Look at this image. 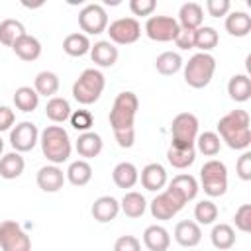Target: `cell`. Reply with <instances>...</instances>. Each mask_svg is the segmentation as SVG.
<instances>
[{
    "label": "cell",
    "mask_w": 251,
    "mask_h": 251,
    "mask_svg": "<svg viewBox=\"0 0 251 251\" xmlns=\"http://www.w3.org/2000/svg\"><path fill=\"white\" fill-rule=\"evenodd\" d=\"M143 245L149 249V251H167L169 245H171V235L169 231L159 226V224H153V226H147L145 231H143Z\"/></svg>",
    "instance_id": "44dd1931"
},
{
    "label": "cell",
    "mask_w": 251,
    "mask_h": 251,
    "mask_svg": "<svg viewBox=\"0 0 251 251\" xmlns=\"http://www.w3.org/2000/svg\"><path fill=\"white\" fill-rule=\"evenodd\" d=\"M178 25L180 29H190V31H196L202 22H204V10L198 2H186L180 6L178 10Z\"/></svg>",
    "instance_id": "d6986e66"
},
{
    "label": "cell",
    "mask_w": 251,
    "mask_h": 251,
    "mask_svg": "<svg viewBox=\"0 0 251 251\" xmlns=\"http://www.w3.org/2000/svg\"><path fill=\"white\" fill-rule=\"evenodd\" d=\"M226 31L233 37H245L251 31V16L247 12L235 10L226 16Z\"/></svg>",
    "instance_id": "d4e9b609"
},
{
    "label": "cell",
    "mask_w": 251,
    "mask_h": 251,
    "mask_svg": "<svg viewBox=\"0 0 251 251\" xmlns=\"http://www.w3.org/2000/svg\"><path fill=\"white\" fill-rule=\"evenodd\" d=\"M78 25L84 35H100L108 27V14L100 4H86L78 12Z\"/></svg>",
    "instance_id": "7c38bea8"
},
{
    "label": "cell",
    "mask_w": 251,
    "mask_h": 251,
    "mask_svg": "<svg viewBox=\"0 0 251 251\" xmlns=\"http://www.w3.org/2000/svg\"><path fill=\"white\" fill-rule=\"evenodd\" d=\"M210 239H212V245L220 251H227L235 245V231L229 224H216L212 227V233H210Z\"/></svg>",
    "instance_id": "d6a6232c"
},
{
    "label": "cell",
    "mask_w": 251,
    "mask_h": 251,
    "mask_svg": "<svg viewBox=\"0 0 251 251\" xmlns=\"http://www.w3.org/2000/svg\"><path fill=\"white\" fill-rule=\"evenodd\" d=\"M59 76L57 73L53 71H41L37 73L35 80H33V90L39 94V96H45V98H53L59 90Z\"/></svg>",
    "instance_id": "4dcf8cb0"
},
{
    "label": "cell",
    "mask_w": 251,
    "mask_h": 251,
    "mask_svg": "<svg viewBox=\"0 0 251 251\" xmlns=\"http://www.w3.org/2000/svg\"><path fill=\"white\" fill-rule=\"evenodd\" d=\"M112 43L116 45H131L141 37V24L135 18H118L106 27Z\"/></svg>",
    "instance_id": "30bf717a"
},
{
    "label": "cell",
    "mask_w": 251,
    "mask_h": 251,
    "mask_svg": "<svg viewBox=\"0 0 251 251\" xmlns=\"http://www.w3.org/2000/svg\"><path fill=\"white\" fill-rule=\"evenodd\" d=\"M139 110V100L137 94L131 90H124L114 98L112 110H110V127L114 131V137L120 147L129 149L135 143V114Z\"/></svg>",
    "instance_id": "6da1fadb"
},
{
    "label": "cell",
    "mask_w": 251,
    "mask_h": 251,
    "mask_svg": "<svg viewBox=\"0 0 251 251\" xmlns=\"http://www.w3.org/2000/svg\"><path fill=\"white\" fill-rule=\"evenodd\" d=\"M184 200L175 192V190H171V188H165L163 192H159L153 200H151V204H149V210H151V216L155 218V220H171V218H175L182 208H184Z\"/></svg>",
    "instance_id": "9c48e42d"
},
{
    "label": "cell",
    "mask_w": 251,
    "mask_h": 251,
    "mask_svg": "<svg viewBox=\"0 0 251 251\" xmlns=\"http://www.w3.org/2000/svg\"><path fill=\"white\" fill-rule=\"evenodd\" d=\"M175 43L178 49H192L194 47V31L190 29H178L176 37H175Z\"/></svg>",
    "instance_id": "7dc6e473"
},
{
    "label": "cell",
    "mask_w": 251,
    "mask_h": 251,
    "mask_svg": "<svg viewBox=\"0 0 251 251\" xmlns=\"http://www.w3.org/2000/svg\"><path fill=\"white\" fill-rule=\"evenodd\" d=\"M90 39L88 35L76 31V33H69L65 39H63V51L69 55V57H82L86 53H90Z\"/></svg>",
    "instance_id": "f546056e"
},
{
    "label": "cell",
    "mask_w": 251,
    "mask_h": 251,
    "mask_svg": "<svg viewBox=\"0 0 251 251\" xmlns=\"http://www.w3.org/2000/svg\"><path fill=\"white\" fill-rule=\"evenodd\" d=\"M0 249L2 251H31V239L16 220L0 222Z\"/></svg>",
    "instance_id": "ba28073f"
},
{
    "label": "cell",
    "mask_w": 251,
    "mask_h": 251,
    "mask_svg": "<svg viewBox=\"0 0 251 251\" xmlns=\"http://www.w3.org/2000/svg\"><path fill=\"white\" fill-rule=\"evenodd\" d=\"M120 53H118V47L112 43V41H96L92 47H90V59L94 65L102 67V69H108V67H114L116 61H118Z\"/></svg>",
    "instance_id": "ac0fdd59"
},
{
    "label": "cell",
    "mask_w": 251,
    "mask_h": 251,
    "mask_svg": "<svg viewBox=\"0 0 251 251\" xmlns=\"http://www.w3.org/2000/svg\"><path fill=\"white\" fill-rule=\"evenodd\" d=\"M35 180L43 192H59L67 178H65L63 169H59V165H45L37 171Z\"/></svg>",
    "instance_id": "9a60e30c"
},
{
    "label": "cell",
    "mask_w": 251,
    "mask_h": 251,
    "mask_svg": "<svg viewBox=\"0 0 251 251\" xmlns=\"http://www.w3.org/2000/svg\"><path fill=\"white\" fill-rule=\"evenodd\" d=\"M235 171H237V176L241 180H251V151H243L241 157L237 159L235 163Z\"/></svg>",
    "instance_id": "ee69618b"
},
{
    "label": "cell",
    "mask_w": 251,
    "mask_h": 251,
    "mask_svg": "<svg viewBox=\"0 0 251 251\" xmlns=\"http://www.w3.org/2000/svg\"><path fill=\"white\" fill-rule=\"evenodd\" d=\"M180 25L173 16H149L145 22V33L151 41L167 43L175 41Z\"/></svg>",
    "instance_id": "8fae6325"
},
{
    "label": "cell",
    "mask_w": 251,
    "mask_h": 251,
    "mask_svg": "<svg viewBox=\"0 0 251 251\" xmlns=\"http://www.w3.org/2000/svg\"><path fill=\"white\" fill-rule=\"evenodd\" d=\"M167 188L175 190V192H176L184 202L194 200V198H196V194H198V190H200L198 180H196L192 175H186V173L173 176V180L169 182V186H167Z\"/></svg>",
    "instance_id": "603a6c76"
},
{
    "label": "cell",
    "mask_w": 251,
    "mask_h": 251,
    "mask_svg": "<svg viewBox=\"0 0 251 251\" xmlns=\"http://www.w3.org/2000/svg\"><path fill=\"white\" fill-rule=\"evenodd\" d=\"M65 178L73 184V186H84L90 182L92 178V167L88 161L84 159H76L69 165V169L65 171Z\"/></svg>",
    "instance_id": "83f0119b"
},
{
    "label": "cell",
    "mask_w": 251,
    "mask_h": 251,
    "mask_svg": "<svg viewBox=\"0 0 251 251\" xmlns=\"http://www.w3.org/2000/svg\"><path fill=\"white\" fill-rule=\"evenodd\" d=\"M12 51H14L22 61H35V59H39V55H41V43H39L37 37L25 33V35H22V37L12 45Z\"/></svg>",
    "instance_id": "484cf974"
},
{
    "label": "cell",
    "mask_w": 251,
    "mask_h": 251,
    "mask_svg": "<svg viewBox=\"0 0 251 251\" xmlns=\"http://www.w3.org/2000/svg\"><path fill=\"white\" fill-rule=\"evenodd\" d=\"M139 180H141V186L149 192H159L167 186L169 182V176H167V169L161 165V163H149L141 169V175H139Z\"/></svg>",
    "instance_id": "5bb4252c"
},
{
    "label": "cell",
    "mask_w": 251,
    "mask_h": 251,
    "mask_svg": "<svg viewBox=\"0 0 251 251\" xmlns=\"http://www.w3.org/2000/svg\"><path fill=\"white\" fill-rule=\"evenodd\" d=\"M90 214L96 222L100 224H108L112 220L118 218L120 214V202L114 198V196H100L92 202V208H90Z\"/></svg>",
    "instance_id": "e0dca14e"
},
{
    "label": "cell",
    "mask_w": 251,
    "mask_h": 251,
    "mask_svg": "<svg viewBox=\"0 0 251 251\" xmlns=\"http://www.w3.org/2000/svg\"><path fill=\"white\" fill-rule=\"evenodd\" d=\"M200 184L210 198L224 196L227 190V167L218 159L206 161L200 167Z\"/></svg>",
    "instance_id": "52a82bcc"
},
{
    "label": "cell",
    "mask_w": 251,
    "mask_h": 251,
    "mask_svg": "<svg viewBox=\"0 0 251 251\" xmlns=\"http://www.w3.org/2000/svg\"><path fill=\"white\" fill-rule=\"evenodd\" d=\"M14 104L18 110L29 114L39 106V94L31 86H20L14 92Z\"/></svg>",
    "instance_id": "8d00e7d4"
},
{
    "label": "cell",
    "mask_w": 251,
    "mask_h": 251,
    "mask_svg": "<svg viewBox=\"0 0 251 251\" xmlns=\"http://www.w3.org/2000/svg\"><path fill=\"white\" fill-rule=\"evenodd\" d=\"M14 122H16V114H14V110H12L10 106H0V133L12 129Z\"/></svg>",
    "instance_id": "c3c4849f"
},
{
    "label": "cell",
    "mask_w": 251,
    "mask_h": 251,
    "mask_svg": "<svg viewBox=\"0 0 251 251\" xmlns=\"http://www.w3.org/2000/svg\"><path fill=\"white\" fill-rule=\"evenodd\" d=\"M39 145H41L43 157L51 165H61L69 161L71 151H73L71 137L63 126H47L39 133Z\"/></svg>",
    "instance_id": "3957f363"
},
{
    "label": "cell",
    "mask_w": 251,
    "mask_h": 251,
    "mask_svg": "<svg viewBox=\"0 0 251 251\" xmlns=\"http://www.w3.org/2000/svg\"><path fill=\"white\" fill-rule=\"evenodd\" d=\"M216 73V59L210 53H196L184 63V82L192 88H204L212 82Z\"/></svg>",
    "instance_id": "5b68a950"
},
{
    "label": "cell",
    "mask_w": 251,
    "mask_h": 251,
    "mask_svg": "<svg viewBox=\"0 0 251 251\" xmlns=\"http://www.w3.org/2000/svg\"><path fill=\"white\" fill-rule=\"evenodd\" d=\"M112 180H114V184L118 186V188H133L135 184H137V180H139V171H137V167L133 165V163H129V161H122V163H118L116 167H114V171H112Z\"/></svg>",
    "instance_id": "7402d4cb"
},
{
    "label": "cell",
    "mask_w": 251,
    "mask_h": 251,
    "mask_svg": "<svg viewBox=\"0 0 251 251\" xmlns=\"http://www.w3.org/2000/svg\"><path fill=\"white\" fill-rule=\"evenodd\" d=\"M155 69L163 76H171L182 69V57L176 51H165L155 59Z\"/></svg>",
    "instance_id": "e575fe53"
},
{
    "label": "cell",
    "mask_w": 251,
    "mask_h": 251,
    "mask_svg": "<svg viewBox=\"0 0 251 251\" xmlns=\"http://www.w3.org/2000/svg\"><path fill=\"white\" fill-rule=\"evenodd\" d=\"M196 159V149H178V147H169L167 151V161L171 167L182 171V169H188Z\"/></svg>",
    "instance_id": "74e56055"
},
{
    "label": "cell",
    "mask_w": 251,
    "mask_h": 251,
    "mask_svg": "<svg viewBox=\"0 0 251 251\" xmlns=\"http://www.w3.org/2000/svg\"><path fill=\"white\" fill-rule=\"evenodd\" d=\"M198 137V118L190 112H180L171 122V147L192 149Z\"/></svg>",
    "instance_id": "8992f818"
},
{
    "label": "cell",
    "mask_w": 251,
    "mask_h": 251,
    "mask_svg": "<svg viewBox=\"0 0 251 251\" xmlns=\"http://www.w3.org/2000/svg\"><path fill=\"white\" fill-rule=\"evenodd\" d=\"M2 151H4V139L0 137V155H2Z\"/></svg>",
    "instance_id": "681fc988"
},
{
    "label": "cell",
    "mask_w": 251,
    "mask_h": 251,
    "mask_svg": "<svg viewBox=\"0 0 251 251\" xmlns=\"http://www.w3.org/2000/svg\"><path fill=\"white\" fill-rule=\"evenodd\" d=\"M39 143V129L33 122H20L10 129V145L18 153H27Z\"/></svg>",
    "instance_id": "4fadbf2b"
},
{
    "label": "cell",
    "mask_w": 251,
    "mask_h": 251,
    "mask_svg": "<svg viewBox=\"0 0 251 251\" xmlns=\"http://www.w3.org/2000/svg\"><path fill=\"white\" fill-rule=\"evenodd\" d=\"M227 94L235 102H247L251 98V78L247 75H233L227 82Z\"/></svg>",
    "instance_id": "1f68e13d"
},
{
    "label": "cell",
    "mask_w": 251,
    "mask_h": 251,
    "mask_svg": "<svg viewBox=\"0 0 251 251\" xmlns=\"http://www.w3.org/2000/svg\"><path fill=\"white\" fill-rule=\"evenodd\" d=\"M102 147H104V141H102V137L96 131H84V133H80L78 139H76V143H75L76 153L84 161L98 157L102 153Z\"/></svg>",
    "instance_id": "ffe728a7"
},
{
    "label": "cell",
    "mask_w": 251,
    "mask_h": 251,
    "mask_svg": "<svg viewBox=\"0 0 251 251\" xmlns=\"http://www.w3.org/2000/svg\"><path fill=\"white\" fill-rule=\"evenodd\" d=\"M24 169H25V161H24L22 153L10 151V153L0 157V176L2 178L14 180L24 173Z\"/></svg>",
    "instance_id": "cb8c5ba5"
},
{
    "label": "cell",
    "mask_w": 251,
    "mask_h": 251,
    "mask_svg": "<svg viewBox=\"0 0 251 251\" xmlns=\"http://www.w3.org/2000/svg\"><path fill=\"white\" fill-rule=\"evenodd\" d=\"M120 210L127 216V218H141L147 210V200L141 192H135V190H129L124 194L122 202H120Z\"/></svg>",
    "instance_id": "4316f807"
},
{
    "label": "cell",
    "mask_w": 251,
    "mask_h": 251,
    "mask_svg": "<svg viewBox=\"0 0 251 251\" xmlns=\"http://www.w3.org/2000/svg\"><path fill=\"white\" fill-rule=\"evenodd\" d=\"M157 8L155 0H129V10L133 16H151Z\"/></svg>",
    "instance_id": "7bdbcfd3"
},
{
    "label": "cell",
    "mask_w": 251,
    "mask_h": 251,
    "mask_svg": "<svg viewBox=\"0 0 251 251\" xmlns=\"http://www.w3.org/2000/svg\"><path fill=\"white\" fill-rule=\"evenodd\" d=\"M71 114H73V108H71L69 100L63 98V96H53V98H49L47 104H45V116H47L51 122H55V124L67 122V120L71 118Z\"/></svg>",
    "instance_id": "f1b7e54d"
},
{
    "label": "cell",
    "mask_w": 251,
    "mask_h": 251,
    "mask_svg": "<svg viewBox=\"0 0 251 251\" xmlns=\"http://www.w3.org/2000/svg\"><path fill=\"white\" fill-rule=\"evenodd\" d=\"M235 227L243 233H249L251 231V204H241L237 210H235Z\"/></svg>",
    "instance_id": "b9f144b4"
},
{
    "label": "cell",
    "mask_w": 251,
    "mask_h": 251,
    "mask_svg": "<svg viewBox=\"0 0 251 251\" xmlns=\"http://www.w3.org/2000/svg\"><path fill=\"white\" fill-rule=\"evenodd\" d=\"M220 41L218 29L212 25H200L194 31V47L200 49V53H210Z\"/></svg>",
    "instance_id": "d590c367"
},
{
    "label": "cell",
    "mask_w": 251,
    "mask_h": 251,
    "mask_svg": "<svg viewBox=\"0 0 251 251\" xmlns=\"http://www.w3.org/2000/svg\"><path fill=\"white\" fill-rule=\"evenodd\" d=\"M218 218V206L212 200H200L194 206V220L198 226H210Z\"/></svg>",
    "instance_id": "ab89813d"
},
{
    "label": "cell",
    "mask_w": 251,
    "mask_h": 251,
    "mask_svg": "<svg viewBox=\"0 0 251 251\" xmlns=\"http://www.w3.org/2000/svg\"><path fill=\"white\" fill-rule=\"evenodd\" d=\"M104 86H106V78L102 71L84 69L80 76L73 82V98L82 106H90L102 96Z\"/></svg>",
    "instance_id": "277c9868"
},
{
    "label": "cell",
    "mask_w": 251,
    "mask_h": 251,
    "mask_svg": "<svg viewBox=\"0 0 251 251\" xmlns=\"http://www.w3.org/2000/svg\"><path fill=\"white\" fill-rule=\"evenodd\" d=\"M194 145L198 147V151H200L204 157H216V155L220 153L222 139L218 137L216 131H204V133H198Z\"/></svg>",
    "instance_id": "f35d334b"
},
{
    "label": "cell",
    "mask_w": 251,
    "mask_h": 251,
    "mask_svg": "<svg viewBox=\"0 0 251 251\" xmlns=\"http://www.w3.org/2000/svg\"><path fill=\"white\" fill-rule=\"evenodd\" d=\"M218 137L229 149L247 151L251 145V120L245 110H231L218 122Z\"/></svg>",
    "instance_id": "7a4b0ae2"
},
{
    "label": "cell",
    "mask_w": 251,
    "mask_h": 251,
    "mask_svg": "<svg viewBox=\"0 0 251 251\" xmlns=\"http://www.w3.org/2000/svg\"><path fill=\"white\" fill-rule=\"evenodd\" d=\"M229 8H231L229 0H208L206 2V10H208V14L212 18H224V16H227L229 14Z\"/></svg>",
    "instance_id": "bcb514c9"
},
{
    "label": "cell",
    "mask_w": 251,
    "mask_h": 251,
    "mask_svg": "<svg viewBox=\"0 0 251 251\" xmlns=\"http://www.w3.org/2000/svg\"><path fill=\"white\" fill-rule=\"evenodd\" d=\"M114 251H141V241L135 235H120L114 243Z\"/></svg>",
    "instance_id": "f6af8a7d"
},
{
    "label": "cell",
    "mask_w": 251,
    "mask_h": 251,
    "mask_svg": "<svg viewBox=\"0 0 251 251\" xmlns=\"http://www.w3.org/2000/svg\"><path fill=\"white\" fill-rule=\"evenodd\" d=\"M22 35H25V27L20 20L8 18L0 22V43L6 47H12Z\"/></svg>",
    "instance_id": "836d02e7"
},
{
    "label": "cell",
    "mask_w": 251,
    "mask_h": 251,
    "mask_svg": "<svg viewBox=\"0 0 251 251\" xmlns=\"http://www.w3.org/2000/svg\"><path fill=\"white\" fill-rule=\"evenodd\" d=\"M175 241L184 247V249H192L202 241V229L196 222L192 220H182L175 226Z\"/></svg>",
    "instance_id": "2e32d148"
},
{
    "label": "cell",
    "mask_w": 251,
    "mask_h": 251,
    "mask_svg": "<svg viewBox=\"0 0 251 251\" xmlns=\"http://www.w3.org/2000/svg\"><path fill=\"white\" fill-rule=\"evenodd\" d=\"M69 122H71V126H73L76 131H80V133L90 131V127L94 126V118H92V114H90L88 110H73Z\"/></svg>",
    "instance_id": "60d3db41"
}]
</instances>
